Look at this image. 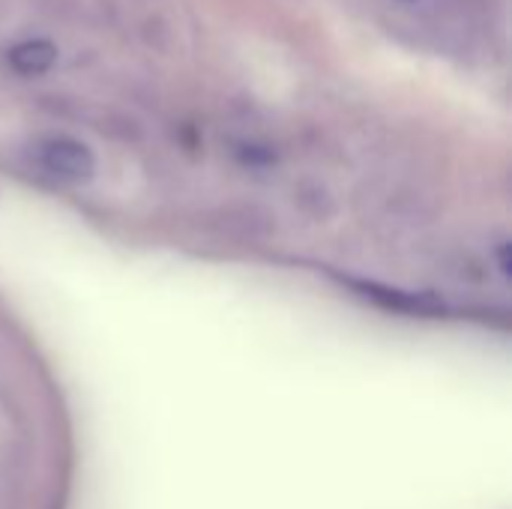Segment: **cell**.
Returning <instances> with one entry per match:
<instances>
[{
  "mask_svg": "<svg viewBox=\"0 0 512 509\" xmlns=\"http://www.w3.org/2000/svg\"><path fill=\"white\" fill-rule=\"evenodd\" d=\"M294 207L312 219V222H330L336 213H339V201L333 198V192L318 183V180H303L297 189H294Z\"/></svg>",
  "mask_w": 512,
  "mask_h": 509,
  "instance_id": "cell-3",
  "label": "cell"
},
{
  "mask_svg": "<svg viewBox=\"0 0 512 509\" xmlns=\"http://www.w3.org/2000/svg\"><path fill=\"white\" fill-rule=\"evenodd\" d=\"M6 63L12 72L24 75V78H33V75H42L48 72L54 63H57V45L51 39H21L15 42L9 51H6Z\"/></svg>",
  "mask_w": 512,
  "mask_h": 509,
  "instance_id": "cell-2",
  "label": "cell"
},
{
  "mask_svg": "<svg viewBox=\"0 0 512 509\" xmlns=\"http://www.w3.org/2000/svg\"><path fill=\"white\" fill-rule=\"evenodd\" d=\"M30 156H33V165L45 177H51L54 183H63V186H87L99 168L96 153L81 138H72V135L39 138L33 144Z\"/></svg>",
  "mask_w": 512,
  "mask_h": 509,
  "instance_id": "cell-1",
  "label": "cell"
}]
</instances>
